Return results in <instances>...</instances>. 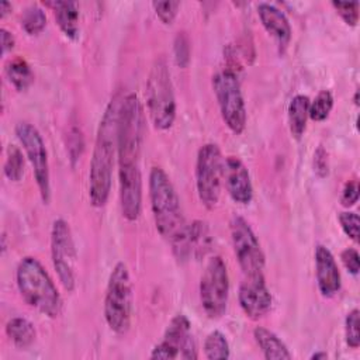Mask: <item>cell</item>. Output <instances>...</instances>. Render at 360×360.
Masks as SVG:
<instances>
[{
	"instance_id": "6da1fadb",
	"label": "cell",
	"mask_w": 360,
	"mask_h": 360,
	"mask_svg": "<svg viewBox=\"0 0 360 360\" xmlns=\"http://www.w3.org/2000/svg\"><path fill=\"white\" fill-rule=\"evenodd\" d=\"M149 200L158 232L172 245L174 256L184 262L190 257L188 224L184 219L180 198L169 176L162 167H152L149 173Z\"/></svg>"
},
{
	"instance_id": "7a4b0ae2",
	"label": "cell",
	"mask_w": 360,
	"mask_h": 360,
	"mask_svg": "<svg viewBox=\"0 0 360 360\" xmlns=\"http://www.w3.org/2000/svg\"><path fill=\"white\" fill-rule=\"evenodd\" d=\"M120 104L121 100L114 96L105 107L97 128L89 173V198L94 207L105 205L111 191Z\"/></svg>"
},
{
	"instance_id": "3957f363",
	"label": "cell",
	"mask_w": 360,
	"mask_h": 360,
	"mask_svg": "<svg viewBox=\"0 0 360 360\" xmlns=\"http://www.w3.org/2000/svg\"><path fill=\"white\" fill-rule=\"evenodd\" d=\"M15 281L21 298L30 307L49 318H56L60 314V294L38 259L22 257L15 270Z\"/></svg>"
},
{
	"instance_id": "277c9868",
	"label": "cell",
	"mask_w": 360,
	"mask_h": 360,
	"mask_svg": "<svg viewBox=\"0 0 360 360\" xmlns=\"http://www.w3.org/2000/svg\"><path fill=\"white\" fill-rule=\"evenodd\" d=\"M145 134V115L136 94H127L120 104L117 125L118 167H141V150Z\"/></svg>"
},
{
	"instance_id": "5b68a950",
	"label": "cell",
	"mask_w": 360,
	"mask_h": 360,
	"mask_svg": "<svg viewBox=\"0 0 360 360\" xmlns=\"http://www.w3.org/2000/svg\"><path fill=\"white\" fill-rule=\"evenodd\" d=\"M132 316V284L128 267L118 262L108 277L104 297V318L108 328L124 335L131 325Z\"/></svg>"
},
{
	"instance_id": "8992f818",
	"label": "cell",
	"mask_w": 360,
	"mask_h": 360,
	"mask_svg": "<svg viewBox=\"0 0 360 360\" xmlns=\"http://www.w3.org/2000/svg\"><path fill=\"white\" fill-rule=\"evenodd\" d=\"M146 104L156 129H169L176 120V98L173 83L166 60L159 58L155 60L148 83H146Z\"/></svg>"
},
{
	"instance_id": "52a82bcc",
	"label": "cell",
	"mask_w": 360,
	"mask_h": 360,
	"mask_svg": "<svg viewBox=\"0 0 360 360\" xmlns=\"http://www.w3.org/2000/svg\"><path fill=\"white\" fill-rule=\"evenodd\" d=\"M214 93L225 125L236 135L246 127V107L239 79L232 69H224L212 77Z\"/></svg>"
},
{
	"instance_id": "ba28073f",
	"label": "cell",
	"mask_w": 360,
	"mask_h": 360,
	"mask_svg": "<svg viewBox=\"0 0 360 360\" xmlns=\"http://www.w3.org/2000/svg\"><path fill=\"white\" fill-rule=\"evenodd\" d=\"M224 158L218 145L205 143L200 148L195 162V187L201 204L212 210L221 195Z\"/></svg>"
},
{
	"instance_id": "9c48e42d",
	"label": "cell",
	"mask_w": 360,
	"mask_h": 360,
	"mask_svg": "<svg viewBox=\"0 0 360 360\" xmlns=\"http://www.w3.org/2000/svg\"><path fill=\"white\" fill-rule=\"evenodd\" d=\"M229 297V276L221 256H212L200 280V301L208 318L217 319L224 315Z\"/></svg>"
},
{
	"instance_id": "30bf717a",
	"label": "cell",
	"mask_w": 360,
	"mask_h": 360,
	"mask_svg": "<svg viewBox=\"0 0 360 360\" xmlns=\"http://www.w3.org/2000/svg\"><path fill=\"white\" fill-rule=\"evenodd\" d=\"M231 239L236 260L246 277L263 276L264 253L249 222L239 215L231 219Z\"/></svg>"
},
{
	"instance_id": "8fae6325",
	"label": "cell",
	"mask_w": 360,
	"mask_h": 360,
	"mask_svg": "<svg viewBox=\"0 0 360 360\" xmlns=\"http://www.w3.org/2000/svg\"><path fill=\"white\" fill-rule=\"evenodd\" d=\"M15 135L31 163L39 195L42 201L48 204L51 200V174L44 139L39 131L30 122H18L15 125Z\"/></svg>"
},
{
	"instance_id": "7c38bea8",
	"label": "cell",
	"mask_w": 360,
	"mask_h": 360,
	"mask_svg": "<svg viewBox=\"0 0 360 360\" xmlns=\"http://www.w3.org/2000/svg\"><path fill=\"white\" fill-rule=\"evenodd\" d=\"M51 256L52 264L58 274L62 287L66 291H73L76 287V249L69 224L58 218L52 224L51 229Z\"/></svg>"
},
{
	"instance_id": "4fadbf2b",
	"label": "cell",
	"mask_w": 360,
	"mask_h": 360,
	"mask_svg": "<svg viewBox=\"0 0 360 360\" xmlns=\"http://www.w3.org/2000/svg\"><path fill=\"white\" fill-rule=\"evenodd\" d=\"M149 357L184 360H195L198 357L191 335V323L184 314H177L170 319L162 340L152 349Z\"/></svg>"
},
{
	"instance_id": "5bb4252c",
	"label": "cell",
	"mask_w": 360,
	"mask_h": 360,
	"mask_svg": "<svg viewBox=\"0 0 360 360\" xmlns=\"http://www.w3.org/2000/svg\"><path fill=\"white\" fill-rule=\"evenodd\" d=\"M238 301L246 316L260 319L271 309V294L263 276L246 277L239 285Z\"/></svg>"
},
{
	"instance_id": "9a60e30c",
	"label": "cell",
	"mask_w": 360,
	"mask_h": 360,
	"mask_svg": "<svg viewBox=\"0 0 360 360\" xmlns=\"http://www.w3.org/2000/svg\"><path fill=\"white\" fill-rule=\"evenodd\" d=\"M222 180L229 197L238 204H249L253 198V186L245 163L236 156L224 159Z\"/></svg>"
},
{
	"instance_id": "2e32d148",
	"label": "cell",
	"mask_w": 360,
	"mask_h": 360,
	"mask_svg": "<svg viewBox=\"0 0 360 360\" xmlns=\"http://www.w3.org/2000/svg\"><path fill=\"white\" fill-rule=\"evenodd\" d=\"M120 205L122 217L127 221H136L142 211V172L118 170Z\"/></svg>"
},
{
	"instance_id": "e0dca14e",
	"label": "cell",
	"mask_w": 360,
	"mask_h": 360,
	"mask_svg": "<svg viewBox=\"0 0 360 360\" xmlns=\"http://www.w3.org/2000/svg\"><path fill=\"white\" fill-rule=\"evenodd\" d=\"M315 274L316 285L322 297L332 298L340 290V271L332 252L323 246L318 245L315 248Z\"/></svg>"
},
{
	"instance_id": "ac0fdd59",
	"label": "cell",
	"mask_w": 360,
	"mask_h": 360,
	"mask_svg": "<svg viewBox=\"0 0 360 360\" xmlns=\"http://www.w3.org/2000/svg\"><path fill=\"white\" fill-rule=\"evenodd\" d=\"M257 15L264 30L277 41L280 51H284L291 41V25L287 15L270 3H259Z\"/></svg>"
},
{
	"instance_id": "d6986e66",
	"label": "cell",
	"mask_w": 360,
	"mask_h": 360,
	"mask_svg": "<svg viewBox=\"0 0 360 360\" xmlns=\"http://www.w3.org/2000/svg\"><path fill=\"white\" fill-rule=\"evenodd\" d=\"M46 6L52 7L56 24L65 37L69 39L79 38V7L75 1H48Z\"/></svg>"
},
{
	"instance_id": "ffe728a7",
	"label": "cell",
	"mask_w": 360,
	"mask_h": 360,
	"mask_svg": "<svg viewBox=\"0 0 360 360\" xmlns=\"http://www.w3.org/2000/svg\"><path fill=\"white\" fill-rule=\"evenodd\" d=\"M253 338L267 360H290L292 356L285 343L271 330L263 326L253 329Z\"/></svg>"
},
{
	"instance_id": "44dd1931",
	"label": "cell",
	"mask_w": 360,
	"mask_h": 360,
	"mask_svg": "<svg viewBox=\"0 0 360 360\" xmlns=\"http://www.w3.org/2000/svg\"><path fill=\"white\" fill-rule=\"evenodd\" d=\"M188 250L190 257L201 259L204 257L212 246V236L210 232V226L202 219H195L188 225Z\"/></svg>"
},
{
	"instance_id": "7402d4cb",
	"label": "cell",
	"mask_w": 360,
	"mask_h": 360,
	"mask_svg": "<svg viewBox=\"0 0 360 360\" xmlns=\"http://www.w3.org/2000/svg\"><path fill=\"white\" fill-rule=\"evenodd\" d=\"M309 98L305 94H295L288 104V125L290 132L295 139H300L307 128Z\"/></svg>"
},
{
	"instance_id": "603a6c76",
	"label": "cell",
	"mask_w": 360,
	"mask_h": 360,
	"mask_svg": "<svg viewBox=\"0 0 360 360\" xmlns=\"http://www.w3.org/2000/svg\"><path fill=\"white\" fill-rule=\"evenodd\" d=\"M6 335L18 349H27L34 343L37 330L31 321L22 316H15L6 323Z\"/></svg>"
},
{
	"instance_id": "cb8c5ba5",
	"label": "cell",
	"mask_w": 360,
	"mask_h": 360,
	"mask_svg": "<svg viewBox=\"0 0 360 360\" xmlns=\"http://www.w3.org/2000/svg\"><path fill=\"white\" fill-rule=\"evenodd\" d=\"M6 76L17 91L27 90L34 82V72L24 58H13L6 65Z\"/></svg>"
},
{
	"instance_id": "d4e9b609",
	"label": "cell",
	"mask_w": 360,
	"mask_h": 360,
	"mask_svg": "<svg viewBox=\"0 0 360 360\" xmlns=\"http://www.w3.org/2000/svg\"><path fill=\"white\" fill-rule=\"evenodd\" d=\"M204 356L210 360L229 359V343L221 330H212L207 335L204 340Z\"/></svg>"
},
{
	"instance_id": "484cf974",
	"label": "cell",
	"mask_w": 360,
	"mask_h": 360,
	"mask_svg": "<svg viewBox=\"0 0 360 360\" xmlns=\"http://www.w3.org/2000/svg\"><path fill=\"white\" fill-rule=\"evenodd\" d=\"M21 27L30 35H37L42 32V30L46 27L45 11L37 4L28 6L21 14Z\"/></svg>"
},
{
	"instance_id": "4316f807",
	"label": "cell",
	"mask_w": 360,
	"mask_h": 360,
	"mask_svg": "<svg viewBox=\"0 0 360 360\" xmlns=\"http://www.w3.org/2000/svg\"><path fill=\"white\" fill-rule=\"evenodd\" d=\"M333 108V96L329 90H321L312 101H309L308 117L312 121H325Z\"/></svg>"
},
{
	"instance_id": "83f0119b",
	"label": "cell",
	"mask_w": 360,
	"mask_h": 360,
	"mask_svg": "<svg viewBox=\"0 0 360 360\" xmlns=\"http://www.w3.org/2000/svg\"><path fill=\"white\" fill-rule=\"evenodd\" d=\"M24 174V158L22 152L15 145L7 148V156L4 162V176L11 181L21 180Z\"/></svg>"
},
{
	"instance_id": "f1b7e54d",
	"label": "cell",
	"mask_w": 360,
	"mask_h": 360,
	"mask_svg": "<svg viewBox=\"0 0 360 360\" xmlns=\"http://www.w3.org/2000/svg\"><path fill=\"white\" fill-rule=\"evenodd\" d=\"M173 53H174V62L179 68H187L190 63V55H191V42L186 31H179L174 37L173 42Z\"/></svg>"
},
{
	"instance_id": "f546056e",
	"label": "cell",
	"mask_w": 360,
	"mask_h": 360,
	"mask_svg": "<svg viewBox=\"0 0 360 360\" xmlns=\"http://www.w3.org/2000/svg\"><path fill=\"white\" fill-rule=\"evenodd\" d=\"M360 312L357 308H353L345 319V340L350 349H357L360 346V332H359Z\"/></svg>"
},
{
	"instance_id": "4dcf8cb0",
	"label": "cell",
	"mask_w": 360,
	"mask_h": 360,
	"mask_svg": "<svg viewBox=\"0 0 360 360\" xmlns=\"http://www.w3.org/2000/svg\"><path fill=\"white\" fill-rule=\"evenodd\" d=\"M332 7L345 21V24L350 27H356L359 21V7L357 1H332Z\"/></svg>"
},
{
	"instance_id": "1f68e13d",
	"label": "cell",
	"mask_w": 360,
	"mask_h": 360,
	"mask_svg": "<svg viewBox=\"0 0 360 360\" xmlns=\"http://www.w3.org/2000/svg\"><path fill=\"white\" fill-rule=\"evenodd\" d=\"M338 219H339V224H340L343 232L350 239L357 242L359 240V224H360L359 215L353 211H342V212H339Z\"/></svg>"
},
{
	"instance_id": "d6a6232c",
	"label": "cell",
	"mask_w": 360,
	"mask_h": 360,
	"mask_svg": "<svg viewBox=\"0 0 360 360\" xmlns=\"http://www.w3.org/2000/svg\"><path fill=\"white\" fill-rule=\"evenodd\" d=\"M152 7L163 24H172L179 13V1H153Z\"/></svg>"
},
{
	"instance_id": "836d02e7",
	"label": "cell",
	"mask_w": 360,
	"mask_h": 360,
	"mask_svg": "<svg viewBox=\"0 0 360 360\" xmlns=\"http://www.w3.org/2000/svg\"><path fill=\"white\" fill-rule=\"evenodd\" d=\"M359 181L356 179L353 180H347L342 188V194H340V204L346 208L354 205L359 200Z\"/></svg>"
},
{
	"instance_id": "e575fe53",
	"label": "cell",
	"mask_w": 360,
	"mask_h": 360,
	"mask_svg": "<svg viewBox=\"0 0 360 360\" xmlns=\"http://www.w3.org/2000/svg\"><path fill=\"white\" fill-rule=\"evenodd\" d=\"M340 259L343 266L346 267V270L353 274L357 276L359 270H360V256L359 252L354 248H346L342 253H340Z\"/></svg>"
},
{
	"instance_id": "d590c367",
	"label": "cell",
	"mask_w": 360,
	"mask_h": 360,
	"mask_svg": "<svg viewBox=\"0 0 360 360\" xmlns=\"http://www.w3.org/2000/svg\"><path fill=\"white\" fill-rule=\"evenodd\" d=\"M68 149H69L72 163H75V160L79 159V156L82 155V150H83V136L77 128H73L70 131V139L68 142Z\"/></svg>"
},
{
	"instance_id": "8d00e7d4",
	"label": "cell",
	"mask_w": 360,
	"mask_h": 360,
	"mask_svg": "<svg viewBox=\"0 0 360 360\" xmlns=\"http://www.w3.org/2000/svg\"><path fill=\"white\" fill-rule=\"evenodd\" d=\"M314 172L319 177H326L329 173L328 153L322 146H318V149L314 152Z\"/></svg>"
},
{
	"instance_id": "74e56055",
	"label": "cell",
	"mask_w": 360,
	"mask_h": 360,
	"mask_svg": "<svg viewBox=\"0 0 360 360\" xmlns=\"http://www.w3.org/2000/svg\"><path fill=\"white\" fill-rule=\"evenodd\" d=\"M0 37H1V53L6 55L8 51H11L14 48L15 39H14V35L10 31H7L6 28L0 30Z\"/></svg>"
},
{
	"instance_id": "f35d334b",
	"label": "cell",
	"mask_w": 360,
	"mask_h": 360,
	"mask_svg": "<svg viewBox=\"0 0 360 360\" xmlns=\"http://www.w3.org/2000/svg\"><path fill=\"white\" fill-rule=\"evenodd\" d=\"M11 3H8V1H1V4H0V17L1 18H4L10 11H11Z\"/></svg>"
},
{
	"instance_id": "ab89813d",
	"label": "cell",
	"mask_w": 360,
	"mask_h": 360,
	"mask_svg": "<svg viewBox=\"0 0 360 360\" xmlns=\"http://www.w3.org/2000/svg\"><path fill=\"white\" fill-rule=\"evenodd\" d=\"M326 357H328L326 352H316V353H314V354L311 356V359H312V360H318V359H326Z\"/></svg>"
},
{
	"instance_id": "60d3db41",
	"label": "cell",
	"mask_w": 360,
	"mask_h": 360,
	"mask_svg": "<svg viewBox=\"0 0 360 360\" xmlns=\"http://www.w3.org/2000/svg\"><path fill=\"white\" fill-rule=\"evenodd\" d=\"M354 104L359 105V90H356V93H354Z\"/></svg>"
}]
</instances>
